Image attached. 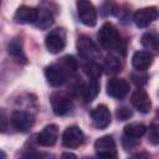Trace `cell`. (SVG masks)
Wrapping results in <instances>:
<instances>
[{"instance_id": "obj_16", "label": "cell", "mask_w": 159, "mask_h": 159, "mask_svg": "<svg viewBox=\"0 0 159 159\" xmlns=\"http://www.w3.org/2000/svg\"><path fill=\"white\" fill-rule=\"evenodd\" d=\"M153 63V55L148 51H137L132 57V65L137 71H145Z\"/></svg>"}, {"instance_id": "obj_28", "label": "cell", "mask_w": 159, "mask_h": 159, "mask_svg": "<svg viewBox=\"0 0 159 159\" xmlns=\"http://www.w3.org/2000/svg\"><path fill=\"white\" fill-rule=\"evenodd\" d=\"M42 158H43L42 153H40V152H37L35 149H29L21 155L20 159H42Z\"/></svg>"}, {"instance_id": "obj_11", "label": "cell", "mask_w": 159, "mask_h": 159, "mask_svg": "<svg viewBox=\"0 0 159 159\" xmlns=\"http://www.w3.org/2000/svg\"><path fill=\"white\" fill-rule=\"evenodd\" d=\"M45 77L52 87H60L66 82L67 73L61 68L58 63H53L45 68Z\"/></svg>"}, {"instance_id": "obj_32", "label": "cell", "mask_w": 159, "mask_h": 159, "mask_svg": "<svg viewBox=\"0 0 159 159\" xmlns=\"http://www.w3.org/2000/svg\"><path fill=\"white\" fill-rule=\"evenodd\" d=\"M158 116H159V111H158Z\"/></svg>"}, {"instance_id": "obj_27", "label": "cell", "mask_w": 159, "mask_h": 159, "mask_svg": "<svg viewBox=\"0 0 159 159\" xmlns=\"http://www.w3.org/2000/svg\"><path fill=\"white\" fill-rule=\"evenodd\" d=\"M132 114H133L132 111L129 108H127V107H119L116 111V116H117V118L119 120H127V119H129L132 117Z\"/></svg>"}, {"instance_id": "obj_19", "label": "cell", "mask_w": 159, "mask_h": 159, "mask_svg": "<svg viewBox=\"0 0 159 159\" xmlns=\"http://www.w3.org/2000/svg\"><path fill=\"white\" fill-rule=\"evenodd\" d=\"M147 132V127L143 123H129L124 127V137L132 139H139Z\"/></svg>"}, {"instance_id": "obj_29", "label": "cell", "mask_w": 159, "mask_h": 159, "mask_svg": "<svg viewBox=\"0 0 159 159\" xmlns=\"http://www.w3.org/2000/svg\"><path fill=\"white\" fill-rule=\"evenodd\" d=\"M149 154L148 153H144V152H140L138 154H134L130 157V159H149Z\"/></svg>"}, {"instance_id": "obj_20", "label": "cell", "mask_w": 159, "mask_h": 159, "mask_svg": "<svg viewBox=\"0 0 159 159\" xmlns=\"http://www.w3.org/2000/svg\"><path fill=\"white\" fill-rule=\"evenodd\" d=\"M99 93V83L98 80H89V82L82 87V96L84 102H92L97 94Z\"/></svg>"}, {"instance_id": "obj_15", "label": "cell", "mask_w": 159, "mask_h": 159, "mask_svg": "<svg viewBox=\"0 0 159 159\" xmlns=\"http://www.w3.org/2000/svg\"><path fill=\"white\" fill-rule=\"evenodd\" d=\"M37 17H39V10L31 6L22 5L15 11L14 21L16 24H34L37 21Z\"/></svg>"}, {"instance_id": "obj_22", "label": "cell", "mask_w": 159, "mask_h": 159, "mask_svg": "<svg viewBox=\"0 0 159 159\" xmlns=\"http://www.w3.org/2000/svg\"><path fill=\"white\" fill-rule=\"evenodd\" d=\"M103 70H104V72L107 75H116V73L120 72V70H122V62L116 56H108L104 60Z\"/></svg>"}, {"instance_id": "obj_4", "label": "cell", "mask_w": 159, "mask_h": 159, "mask_svg": "<svg viewBox=\"0 0 159 159\" xmlns=\"http://www.w3.org/2000/svg\"><path fill=\"white\" fill-rule=\"evenodd\" d=\"M80 21L86 26H94L97 24V11L92 2L87 0H80L76 2Z\"/></svg>"}, {"instance_id": "obj_14", "label": "cell", "mask_w": 159, "mask_h": 159, "mask_svg": "<svg viewBox=\"0 0 159 159\" xmlns=\"http://www.w3.org/2000/svg\"><path fill=\"white\" fill-rule=\"evenodd\" d=\"M130 102L134 106V108L138 109L140 113H148L152 108L150 98H149L148 93L142 88H138L132 93Z\"/></svg>"}, {"instance_id": "obj_26", "label": "cell", "mask_w": 159, "mask_h": 159, "mask_svg": "<svg viewBox=\"0 0 159 159\" xmlns=\"http://www.w3.org/2000/svg\"><path fill=\"white\" fill-rule=\"evenodd\" d=\"M130 78H132V81H133L135 84L143 86V84H145L147 81H148V75L144 73L143 71H135V72H133V73L130 75Z\"/></svg>"}, {"instance_id": "obj_8", "label": "cell", "mask_w": 159, "mask_h": 159, "mask_svg": "<svg viewBox=\"0 0 159 159\" xmlns=\"http://www.w3.org/2000/svg\"><path fill=\"white\" fill-rule=\"evenodd\" d=\"M158 17H159L158 7L148 6V7H142V9L137 10L133 16V21L137 27H147L149 24H152Z\"/></svg>"}, {"instance_id": "obj_2", "label": "cell", "mask_w": 159, "mask_h": 159, "mask_svg": "<svg viewBox=\"0 0 159 159\" xmlns=\"http://www.w3.org/2000/svg\"><path fill=\"white\" fill-rule=\"evenodd\" d=\"M77 51L80 56L83 60H87L88 62H96V60L99 58L101 52L96 43L88 37L87 35H81L77 39Z\"/></svg>"}, {"instance_id": "obj_23", "label": "cell", "mask_w": 159, "mask_h": 159, "mask_svg": "<svg viewBox=\"0 0 159 159\" xmlns=\"http://www.w3.org/2000/svg\"><path fill=\"white\" fill-rule=\"evenodd\" d=\"M58 65L61 66V68L66 72V73H73L76 70H77V62L75 60L73 56H63L60 61H58Z\"/></svg>"}, {"instance_id": "obj_25", "label": "cell", "mask_w": 159, "mask_h": 159, "mask_svg": "<svg viewBox=\"0 0 159 159\" xmlns=\"http://www.w3.org/2000/svg\"><path fill=\"white\" fill-rule=\"evenodd\" d=\"M148 142L150 144H159V123H153L148 129Z\"/></svg>"}, {"instance_id": "obj_30", "label": "cell", "mask_w": 159, "mask_h": 159, "mask_svg": "<svg viewBox=\"0 0 159 159\" xmlns=\"http://www.w3.org/2000/svg\"><path fill=\"white\" fill-rule=\"evenodd\" d=\"M61 159H77V155L73 154V153H70V152H66L61 155Z\"/></svg>"}, {"instance_id": "obj_3", "label": "cell", "mask_w": 159, "mask_h": 159, "mask_svg": "<svg viewBox=\"0 0 159 159\" xmlns=\"http://www.w3.org/2000/svg\"><path fill=\"white\" fill-rule=\"evenodd\" d=\"M97 159H118L116 142L111 135H103L94 143Z\"/></svg>"}, {"instance_id": "obj_9", "label": "cell", "mask_w": 159, "mask_h": 159, "mask_svg": "<svg viewBox=\"0 0 159 159\" xmlns=\"http://www.w3.org/2000/svg\"><path fill=\"white\" fill-rule=\"evenodd\" d=\"M11 125L21 133H26L34 125V116L25 111H15L10 118Z\"/></svg>"}, {"instance_id": "obj_31", "label": "cell", "mask_w": 159, "mask_h": 159, "mask_svg": "<svg viewBox=\"0 0 159 159\" xmlns=\"http://www.w3.org/2000/svg\"><path fill=\"white\" fill-rule=\"evenodd\" d=\"M1 159H6V154L4 150H1Z\"/></svg>"}, {"instance_id": "obj_5", "label": "cell", "mask_w": 159, "mask_h": 159, "mask_svg": "<svg viewBox=\"0 0 159 159\" xmlns=\"http://www.w3.org/2000/svg\"><path fill=\"white\" fill-rule=\"evenodd\" d=\"M45 46L50 53H58L66 46V31L63 29L52 30L45 40Z\"/></svg>"}, {"instance_id": "obj_10", "label": "cell", "mask_w": 159, "mask_h": 159, "mask_svg": "<svg viewBox=\"0 0 159 159\" xmlns=\"http://www.w3.org/2000/svg\"><path fill=\"white\" fill-rule=\"evenodd\" d=\"M106 91H107L108 96H111L113 98H117V99H122L128 93L129 84L124 78L113 77V78L108 80V82L106 84Z\"/></svg>"}, {"instance_id": "obj_17", "label": "cell", "mask_w": 159, "mask_h": 159, "mask_svg": "<svg viewBox=\"0 0 159 159\" xmlns=\"http://www.w3.org/2000/svg\"><path fill=\"white\" fill-rule=\"evenodd\" d=\"M140 43L152 55H159V35L155 32H145L140 39Z\"/></svg>"}, {"instance_id": "obj_12", "label": "cell", "mask_w": 159, "mask_h": 159, "mask_svg": "<svg viewBox=\"0 0 159 159\" xmlns=\"http://www.w3.org/2000/svg\"><path fill=\"white\" fill-rule=\"evenodd\" d=\"M58 139V127L56 124H47L43 129L36 135L37 144L42 147H52Z\"/></svg>"}, {"instance_id": "obj_13", "label": "cell", "mask_w": 159, "mask_h": 159, "mask_svg": "<svg viewBox=\"0 0 159 159\" xmlns=\"http://www.w3.org/2000/svg\"><path fill=\"white\" fill-rule=\"evenodd\" d=\"M91 119H92L93 125L97 127L98 129L107 128L109 125V123H111V113H109V109L104 104L97 106L91 112Z\"/></svg>"}, {"instance_id": "obj_18", "label": "cell", "mask_w": 159, "mask_h": 159, "mask_svg": "<svg viewBox=\"0 0 159 159\" xmlns=\"http://www.w3.org/2000/svg\"><path fill=\"white\" fill-rule=\"evenodd\" d=\"M7 52H9V55H10L16 62L22 63V65L27 63V57H26V55L24 53L22 46H21V43H20L17 40H12V41L9 43V46H7Z\"/></svg>"}, {"instance_id": "obj_7", "label": "cell", "mask_w": 159, "mask_h": 159, "mask_svg": "<svg viewBox=\"0 0 159 159\" xmlns=\"http://www.w3.org/2000/svg\"><path fill=\"white\" fill-rule=\"evenodd\" d=\"M83 142H84V134L78 127L71 125L65 129V132L62 134V144L66 148L76 149L80 145H82Z\"/></svg>"}, {"instance_id": "obj_1", "label": "cell", "mask_w": 159, "mask_h": 159, "mask_svg": "<svg viewBox=\"0 0 159 159\" xmlns=\"http://www.w3.org/2000/svg\"><path fill=\"white\" fill-rule=\"evenodd\" d=\"M98 40L101 45L108 50V51H114V50H120L122 48V39L120 35L117 30V27L112 22H104L99 31H98Z\"/></svg>"}, {"instance_id": "obj_6", "label": "cell", "mask_w": 159, "mask_h": 159, "mask_svg": "<svg viewBox=\"0 0 159 159\" xmlns=\"http://www.w3.org/2000/svg\"><path fill=\"white\" fill-rule=\"evenodd\" d=\"M50 103L53 113L56 116H65L71 112L72 109V101L71 98L61 92H55L50 97Z\"/></svg>"}, {"instance_id": "obj_24", "label": "cell", "mask_w": 159, "mask_h": 159, "mask_svg": "<svg viewBox=\"0 0 159 159\" xmlns=\"http://www.w3.org/2000/svg\"><path fill=\"white\" fill-rule=\"evenodd\" d=\"M83 70H84V73L88 76L89 80H98L101 76L102 67L96 62H88L87 65H84Z\"/></svg>"}, {"instance_id": "obj_21", "label": "cell", "mask_w": 159, "mask_h": 159, "mask_svg": "<svg viewBox=\"0 0 159 159\" xmlns=\"http://www.w3.org/2000/svg\"><path fill=\"white\" fill-rule=\"evenodd\" d=\"M53 24V12L48 9H40L39 10V17L36 21L37 27L46 30Z\"/></svg>"}]
</instances>
